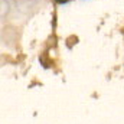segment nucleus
Listing matches in <instances>:
<instances>
[{
    "label": "nucleus",
    "mask_w": 124,
    "mask_h": 124,
    "mask_svg": "<svg viewBox=\"0 0 124 124\" xmlns=\"http://www.w3.org/2000/svg\"><path fill=\"white\" fill-rule=\"evenodd\" d=\"M55 1H56V3H59V4H63V3H66L68 0H55Z\"/></svg>",
    "instance_id": "f257e3e1"
}]
</instances>
